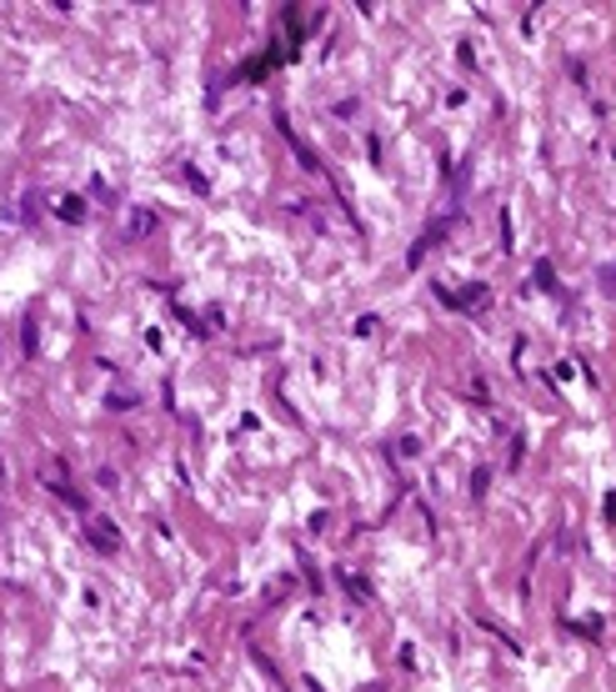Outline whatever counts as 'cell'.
<instances>
[{"label": "cell", "instance_id": "cell-1", "mask_svg": "<svg viewBox=\"0 0 616 692\" xmlns=\"http://www.w3.org/2000/svg\"><path fill=\"white\" fill-rule=\"evenodd\" d=\"M91 542H96L100 552H116V542H120V537H116V527H105V522H96V527H91Z\"/></svg>", "mask_w": 616, "mask_h": 692}, {"label": "cell", "instance_id": "cell-2", "mask_svg": "<svg viewBox=\"0 0 616 692\" xmlns=\"http://www.w3.org/2000/svg\"><path fill=\"white\" fill-rule=\"evenodd\" d=\"M60 216H66V221H80V216H86V206L71 196V201H60Z\"/></svg>", "mask_w": 616, "mask_h": 692}, {"label": "cell", "instance_id": "cell-3", "mask_svg": "<svg viewBox=\"0 0 616 692\" xmlns=\"http://www.w3.org/2000/svg\"><path fill=\"white\" fill-rule=\"evenodd\" d=\"M536 281H541V286H551V291H556V276H551V266H546V261L536 266Z\"/></svg>", "mask_w": 616, "mask_h": 692}, {"label": "cell", "instance_id": "cell-4", "mask_svg": "<svg viewBox=\"0 0 616 692\" xmlns=\"http://www.w3.org/2000/svg\"><path fill=\"white\" fill-rule=\"evenodd\" d=\"M606 517H611V522H616V492H611V497H606Z\"/></svg>", "mask_w": 616, "mask_h": 692}]
</instances>
